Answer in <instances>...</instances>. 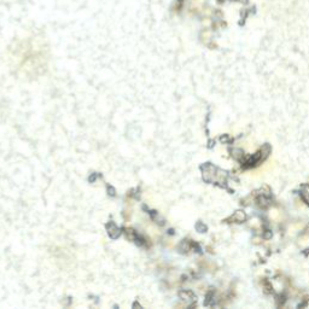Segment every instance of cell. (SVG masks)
<instances>
[{
    "label": "cell",
    "mask_w": 309,
    "mask_h": 309,
    "mask_svg": "<svg viewBox=\"0 0 309 309\" xmlns=\"http://www.w3.org/2000/svg\"><path fill=\"white\" fill-rule=\"evenodd\" d=\"M106 231H108V234H109V237L111 238V239H117L120 236H121V229L111 221V222H109V223H106Z\"/></svg>",
    "instance_id": "7a4b0ae2"
},
{
    "label": "cell",
    "mask_w": 309,
    "mask_h": 309,
    "mask_svg": "<svg viewBox=\"0 0 309 309\" xmlns=\"http://www.w3.org/2000/svg\"><path fill=\"white\" fill-rule=\"evenodd\" d=\"M202 176L203 180L205 182H219V184H225L226 179H227V174L226 172L220 170L219 168H216L215 166L207 163L204 166H202Z\"/></svg>",
    "instance_id": "6da1fadb"
},
{
    "label": "cell",
    "mask_w": 309,
    "mask_h": 309,
    "mask_svg": "<svg viewBox=\"0 0 309 309\" xmlns=\"http://www.w3.org/2000/svg\"><path fill=\"white\" fill-rule=\"evenodd\" d=\"M197 229H200V231L203 232V231H205V226H202L200 223H198V225H197Z\"/></svg>",
    "instance_id": "52a82bcc"
},
{
    "label": "cell",
    "mask_w": 309,
    "mask_h": 309,
    "mask_svg": "<svg viewBox=\"0 0 309 309\" xmlns=\"http://www.w3.org/2000/svg\"><path fill=\"white\" fill-rule=\"evenodd\" d=\"M233 221H236V222H244L245 220H246V215H245V213L244 211H236L234 213V215L231 217Z\"/></svg>",
    "instance_id": "3957f363"
},
{
    "label": "cell",
    "mask_w": 309,
    "mask_h": 309,
    "mask_svg": "<svg viewBox=\"0 0 309 309\" xmlns=\"http://www.w3.org/2000/svg\"><path fill=\"white\" fill-rule=\"evenodd\" d=\"M179 296L184 299V301H194V295L191 292V291H180L179 292Z\"/></svg>",
    "instance_id": "277c9868"
},
{
    "label": "cell",
    "mask_w": 309,
    "mask_h": 309,
    "mask_svg": "<svg viewBox=\"0 0 309 309\" xmlns=\"http://www.w3.org/2000/svg\"><path fill=\"white\" fill-rule=\"evenodd\" d=\"M303 199L309 204V193H303Z\"/></svg>",
    "instance_id": "8992f818"
},
{
    "label": "cell",
    "mask_w": 309,
    "mask_h": 309,
    "mask_svg": "<svg viewBox=\"0 0 309 309\" xmlns=\"http://www.w3.org/2000/svg\"><path fill=\"white\" fill-rule=\"evenodd\" d=\"M108 192H109L110 196H115V190L112 187H110V186H108Z\"/></svg>",
    "instance_id": "5b68a950"
}]
</instances>
